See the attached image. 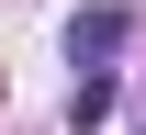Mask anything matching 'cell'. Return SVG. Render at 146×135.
<instances>
[{"mask_svg":"<svg viewBox=\"0 0 146 135\" xmlns=\"http://www.w3.org/2000/svg\"><path fill=\"white\" fill-rule=\"evenodd\" d=\"M124 34H135V11H124V0H101V11H79V23H68V57H79V79L124 57Z\"/></svg>","mask_w":146,"mask_h":135,"instance_id":"1","label":"cell"},{"mask_svg":"<svg viewBox=\"0 0 146 135\" xmlns=\"http://www.w3.org/2000/svg\"><path fill=\"white\" fill-rule=\"evenodd\" d=\"M112 101H124V90H112V68H90V79H79V90H68V124H79V135H90V124L112 113Z\"/></svg>","mask_w":146,"mask_h":135,"instance_id":"2","label":"cell"}]
</instances>
